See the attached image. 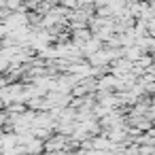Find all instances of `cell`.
<instances>
[{
  "label": "cell",
  "mask_w": 155,
  "mask_h": 155,
  "mask_svg": "<svg viewBox=\"0 0 155 155\" xmlns=\"http://www.w3.org/2000/svg\"><path fill=\"white\" fill-rule=\"evenodd\" d=\"M64 142H66V138H64V136H53V138L45 144V149H47V151H58V153H62Z\"/></svg>",
  "instance_id": "1"
},
{
  "label": "cell",
  "mask_w": 155,
  "mask_h": 155,
  "mask_svg": "<svg viewBox=\"0 0 155 155\" xmlns=\"http://www.w3.org/2000/svg\"><path fill=\"white\" fill-rule=\"evenodd\" d=\"M0 70H9V60L0 55Z\"/></svg>",
  "instance_id": "2"
},
{
  "label": "cell",
  "mask_w": 155,
  "mask_h": 155,
  "mask_svg": "<svg viewBox=\"0 0 155 155\" xmlns=\"http://www.w3.org/2000/svg\"><path fill=\"white\" fill-rule=\"evenodd\" d=\"M53 155H68V153H64V151H62V153H53Z\"/></svg>",
  "instance_id": "3"
}]
</instances>
